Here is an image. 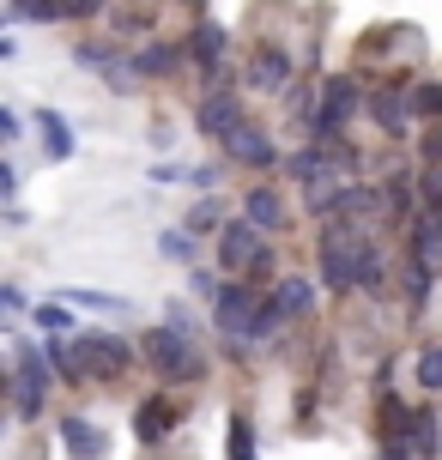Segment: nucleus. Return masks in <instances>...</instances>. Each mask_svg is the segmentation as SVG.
<instances>
[{"label":"nucleus","mask_w":442,"mask_h":460,"mask_svg":"<svg viewBox=\"0 0 442 460\" xmlns=\"http://www.w3.org/2000/svg\"><path fill=\"white\" fill-rule=\"evenodd\" d=\"M388 225H364V218H327L315 225V279L333 303H351L358 297V273H364V249Z\"/></svg>","instance_id":"nucleus-1"},{"label":"nucleus","mask_w":442,"mask_h":460,"mask_svg":"<svg viewBox=\"0 0 442 460\" xmlns=\"http://www.w3.org/2000/svg\"><path fill=\"white\" fill-rule=\"evenodd\" d=\"M134 340H140V364H146V376H152V388H176V394L207 388L212 364H207V351H200V340L176 333L170 322L140 327Z\"/></svg>","instance_id":"nucleus-2"},{"label":"nucleus","mask_w":442,"mask_h":460,"mask_svg":"<svg viewBox=\"0 0 442 460\" xmlns=\"http://www.w3.org/2000/svg\"><path fill=\"white\" fill-rule=\"evenodd\" d=\"M212 267H218L225 279H249V285H261V291H273V279L285 273L279 236H267L261 225H249V218L236 212L231 225L212 236Z\"/></svg>","instance_id":"nucleus-3"},{"label":"nucleus","mask_w":442,"mask_h":460,"mask_svg":"<svg viewBox=\"0 0 442 460\" xmlns=\"http://www.w3.org/2000/svg\"><path fill=\"white\" fill-rule=\"evenodd\" d=\"M31 327V322H24ZM24 327H6V340H13V376H6V400H13V418L19 424H37L49 412V394L61 388L55 382V364H49L43 340H31Z\"/></svg>","instance_id":"nucleus-4"},{"label":"nucleus","mask_w":442,"mask_h":460,"mask_svg":"<svg viewBox=\"0 0 442 460\" xmlns=\"http://www.w3.org/2000/svg\"><path fill=\"white\" fill-rule=\"evenodd\" d=\"M261 285H249V279H225V291H218V303H212V333H218V345H225V358L231 364H249L261 345H255V315H261Z\"/></svg>","instance_id":"nucleus-5"},{"label":"nucleus","mask_w":442,"mask_h":460,"mask_svg":"<svg viewBox=\"0 0 442 460\" xmlns=\"http://www.w3.org/2000/svg\"><path fill=\"white\" fill-rule=\"evenodd\" d=\"M412 79H419L412 67H394V73H382V79H370L364 121L382 134V146H412V139H419V115H412Z\"/></svg>","instance_id":"nucleus-6"},{"label":"nucleus","mask_w":442,"mask_h":460,"mask_svg":"<svg viewBox=\"0 0 442 460\" xmlns=\"http://www.w3.org/2000/svg\"><path fill=\"white\" fill-rule=\"evenodd\" d=\"M303 79V55L285 37H255L243 49V92L261 97V103H279L291 85Z\"/></svg>","instance_id":"nucleus-7"},{"label":"nucleus","mask_w":442,"mask_h":460,"mask_svg":"<svg viewBox=\"0 0 442 460\" xmlns=\"http://www.w3.org/2000/svg\"><path fill=\"white\" fill-rule=\"evenodd\" d=\"M364 103H370V79L358 67L322 73V110H315V134L309 139H346L364 121Z\"/></svg>","instance_id":"nucleus-8"},{"label":"nucleus","mask_w":442,"mask_h":460,"mask_svg":"<svg viewBox=\"0 0 442 460\" xmlns=\"http://www.w3.org/2000/svg\"><path fill=\"white\" fill-rule=\"evenodd\" d=\"M188 121H194V134H200V139L225 146V139L249 121V92H243V79L200 85V92H194V103H188Z\"/></svg>","instance_id":"nucleus-9"},{"label":"nucleus","mask_w":442,"mask_h":460,"mask_svg":"<svg viewBox=\"0 0 442 460\" xmlns=\"http://www.w3.org/2000/svg\"><path fill=\"white\" fill-rule=\"evenodd\" d=\"M79 340V351H85V364H92V382L97 388H121L140 364V340H128V333H116V327H85V333H73Z\"/></svg>","instance_id":"nucleus-10"},{"label":"nucleus","mask_w":442,"mask_h":460,"mask_svg":"<svg viewBox=\"0 0 442 460\" xmlns=\"http://www.w3.org/2000/svg\"><path fill=\"white\" fill-rule=\"evenodd\" d=\"M218 158L231 164V170H243V176H279V164H285L279 128H267L261 115H249V121L218 146Z\"/></svg>","instance_id":"nucleus-11"},{"label":"nucleus","mask_w":442,"mask_h":460,"mask_svg":"<svg viewBox=\"0 0 442 460\" xmlns=\"http://www.w3.org/2000/svg\"><path fill=\"white\" fill-rule=\"evenodd\" d=\"M182 418H188V400L176 388H146L134 400V442L140 448H164V442L182 430Z\"/></svg>","instance_id":"nucleus-12"},{"label":"nucleus","mask_w":442,"mask_h":460,"mask_svg":"<svg viewBox=\"0 0 442 460\" xmlns=\"http://www.w3.org/2000/svg\"><path fill=\"white\" fill-rule=\"evenodd\" d=\"M182 49H188V73H194V85L212 79V73H225L236 61V37H231V24H218V19H188Z\"/></svg>","instance_id":"nucleus-13"},{"label":"nucleus","mask_w":442,"mask_h":460,"mask_svg":"<svg viewBox=\"0 0 442 460\" xmlns=\"http://www.w3.org/2000/svg\"><path fill=\"white\" fill-rule=\"evenodd\" d=\"M236 212L249 218V225H261L267 236H291V194H285L279 176H255V182H243V200H236Z\"/></svg>","instance_id":"nucleus-14"},{"label":"nucleus","mask_w":442,"mask_h":460,"mask_svg":"<svg viewBox=\"0 0 442 460\" xmlns=\"http://www.w3.org/2000/svg\"><path fill=\"white\" fill-rule=\"evenodd\" d=\"M128 61L140 67V79L146 85H170V79H182L188 73V49H182V31L176 37H140V43L128 49Z\"/></svg>","instance_id":"nucleus-15"},{"label":"nucleus","mask_w":442,"mask_h":460,"mask_svg":"<svg viewBox=\"0 0 442 460\" xmlns=\"http://www.w3.org/2000/svg\"><path fill=\"white\" fill-rule=\"evenodd\" d=\"M273 297H279V309L291 315V327H315V322H322L327 291H322V279H315V273H303V267H285V273L273 279Z\"/></svg>","instance_id":"nucleus-16"},{"label":"nucleus","mask_w":442,"mask_h":460,"mask_svg":"<svg viewBox=\"0 0 442 460\" xmlns=\"http://www.w3.org/2000/svg\"><path fill=\"white\" fill-rule=\"evenodd\" d=\"M437 279H442L437 261H424V254H412L400 243V303H406L412 322H424V309L437 303Z\"/></svg>","instance_id":"nucleus-17"},{"label":"nucleus","mask_w":442,"mask_h":460,"mask_svg":"<svg viewBox=\"0 0 442 460\" xmlns=\"http://www.w3.org/2000/svg\"><path fill=\"white\" fill-rule=\"evenodd\" d=\"M55 442L67 460H110V430L85 412H61L55 418Z\"/></svg>","instance_id":"nucleus-18"},{"label":"nucleus","mask_w":442,"mask_h":460,"mask_svg":"<svg viewBox=\"0 0 442 460\" xmlns=\"http://www.w3.org/2000/svg\"><path fill=\"white\" fill-rule=\"evenodd\" d=\"M31 128H37V139H43V158L49 164H67L73 152H79V134H73V121L61 110H37V115H31Z\"/></svg>","instance_id":"nucleus-19"},{"label":"nucleus","mask_w":442,"mask_h":460,"mask_svg":"<svg viewBox=\"0 0 442 460\" xmlns=\"http://www.w3.org/2000/svg\"><path fill=\"white\" fill-rule=\"evenodd\" d=\"M31 327H37V340H73V333H85L79 327V309L67 297H43L31 309Z\"/></svg>","instance_id":"nucleus-20"},{"label":"nucleus","mask_w":442,"mask_h":460,"mask_svg":"<svg viewBox=\"0 0 442 460\" xmlns=\"http://www.w3.org/2000/svg\"><path fill=\"white\" fill-rule=\"evenodd\" d=\"M400 243H406L412 254H424V261H437V267H442V212L419 207V218L400 230Z\"/></svg>","instance_id":"nucleus-21"},{"label":"nucleus","mask_w":442,"mask_h":460,"mask_svg":"<svg viewBox=\"0 0 442 460\" xmlns=\"http://www.w3.org/2000/svg\"><path fill=\"white\" fill-rule=\"evenodd\" d=\"M412 388L424 400L442 394V340H419V351H412Z\"/></svg>","instance_id":"nucleus-22"},{"label":"nucleus","mask_w":442,"mask_h":460,"mask_svg":"<svg viewBox=\"0 0 442 460\" xmlns=\"http://www.w3.org/2000/svg\"><path fill=\"white\" fill-rule=\"evenodd\" d=\"M231 218H236V207H225L218 194H200V200L188 207V218H182V225L194 230V236H218V230L231 225Z\"/></svg>","instance_id":"nucleus-23"},{"label":"nucleus","mask_w":442,"mask_h":460,"mask_svg":"<svg viewBox=\"0 0 442 460\" xmlns=\"http://www.w3.org/2000/svg\"><path fill=\"white\" fill-rule=\"evenodd\" d=\"M158 254L164 261H176V267H200V236H194V230L188 225H170V230H158Z\"/></svg>","instance_id":"nucleus-24"},{"label":"nucleus","mask_w":442,"mask_h":460,"mask_svg":"<svg viewBox=\"0 0 442 460\" xmlns=\"http://www.w3.org/2000/svg\"><path fill=\"white\" fill-rule=\"evenodd\" d=\"M225 455H231V460H255V455H261V430H255V418L243 412V406L231 412V430H225Z\"/></svg>","instance_id":"nucleus-25"},{"label":"nucleus","mask_w":442,"mask_h":460,"mask_svg":"<svg viewBox=\"0 0 442 460\" xmlns=\"http://www.w3.org/2000/svg\"><path fill=\"white\" fill-rule=\"evenodd\" d=\"M73 61L85 73H110L121 61V49H116V37H79V43H73Z\"/></svg>","instance_id":"nucleus-26"},{"label":"nucleus","mask_w":442,"mask_h":460,"mask_svg":"<svg viewBox=\"0 0 442 460\" xmlns=\"http://www.w3.org/2000/svg\"><path fill=\"white\" fill-rule=\"evenodd\" d=\"M412 115H419V128L442 121V73H419L412 79Z\"/></svg>","instance_id":"nucleus-27"},{"label":"nucleus","mask_w":442,"mask_h":460,"mask_svg":"<svg viewBox=\"0 0 442 460\" xmlns=\"http://www.w3.org/2000/svg\"><path fill=\"white\" fill-rule=\"evenodd\" d=\"M285 333H291V315H285V309H279V297L267 291V297H261V315H255V345L267 351V345H279Z\"/></svg>","instance_id":"nucleus-28"},{"label":"nucleus","mask_w":442,"mask_h":460,"mask_svg":"<svg viewBox=\"0 0 442 460\" xmlns=\"http://www.w3.org/2000/svg\"><path fill=\"white\" fill-rule=\"evenodd\" d=\"M412 448H419V460H437L442 455V418H437L430 400H424L419 418H412Z\"/></svg>","instance_id":"nucleus-29"},{"label":"nucleus","mask_w":442,"mask_h":460,"mask_svg":"<svg viewBox=\"0 0 442 460\" xmlns=\"http://www.w3.org/2000/svg\"><path fill=\"white\" fill-rule=\"evenodd\" d=\"M61 297H67L73 309H92V315H134V303L116 297V291H85V285H73V291H61Z\"/></svg>","instance_id":"nucleus-30"},{"label":"nucleus","mask_w":442,"mask_h":460,"mask_svg":"<svg viewBox=\"0 0 442 460\" xmlns=\"http://www.w3.org/2000/svg\"><path fill=\"white\" fill-rule=\"evenodd\" d=\"M6 24H67L61 0H6Z\"/></svg>","instance_id":"nucleus-31"},{"label":"nucleus","mask_w":442,"mask_h":460,"mask_svg":"<svg viewBox=\"0 0 442 460\" xmlns=\"http://www.w3.org/2000/svg\"><path fill=\"white\" fill-rule=\"evenodd\" d=\"M188 297H200L212 309V303H218V291H225V273H218V267H188Z\"/></svg>","instance_id":"nucleus-32"},{"label":"nucleus","mask_w":442,"mask_h":460,"mask_svg":"<svg viewBox=\"0 0 442 460\" xmlns=\"http://www.w3.org/2000/svg\"><path fill=\"white\" fill-rule=\"evenodd\" d=\"M103 85H110V97H140V85H146V79H140V67H134V61L121 55L116 67L103 73Z\"/></svg>","instance_id":"nucleus-33"},{"label":"nucleus","mask_w":442,"mask_h":460,"mask_svg":"<svg viewBox=\"0 0 442 460\" xmlns=\"http://www.w3.org/2000/svg\"><path fill=\"white\" fill-rule=\"evenodd\" d=\"M110 6H116V0H61V19L67 24H97V19H110Z\"/></svg>","instance_id":"nucleus-34"},{"label":"nucleus","mask_w":442,"mask_h":460,"mask_svg":"<svg viewBox=\"0 0 442 460\" xmlns=\"http://www.w3.org/2000/svg\"><path fill=\"white\" fill-rule=\"evenodd\" d=\"M412 158H419V164H442V121L419 128V139H412Z\"/></svg>","instance_id":"nucleus-35"},{"label":"nucleus","mask_w":442,"mask_h":460,"mask_svg":"<svg viewBox=\"0 0 442 460\" xmlns=\"http://www.w3.org/2000/svg\"><path fill=\"white\" fill-rule=\"evenodd\" d=\"M0 303H6V315H13V327H24V322H31V309H37V303L24 297V285H0Z\"/></svg>","instance_id":"nucleus-36"},{"label":"nucleus","mask_w":442,"mask_h":460,"mask_svg":"<svg viewBox=\"0 0 442 460\" xmlns=\"http://www.w3.org/2000/svg\"><path fill=\"white\" fill-rule=\"evenodd\" d=\"M146 182H158V188H188V164H152V170H146Z\"/></svg>","instance_id":"nucleus-37"},{"label":"nucleus","mask_w":442,"mask_h":460,"mask_svg":"<svg viewBox=\"0 0 442 460\" xmlns=\"http://www.w3.org/2000/svg\"><path fill=\"white\" fill-rule=\"evenodd\" d=\"M164 322L176 327V333H188V340H200V333H207V327H200L194 315H188V303H170V309H164Z\"/></svg>","instance_id":"nucleus-38"},{"label":"nucleus","mask_w":442,"mask_h":460,"mask_svg":"<svg viewBox=\"0 0 442 460\" xmlns=\"http://www.w3.org/2000/svg\"><path fill=\"white\" fill-rule=\"evenodd\" d=\"M0 139H6V146H19V139H24V115L19 110H0Z\"/></svg>","instance_id":"nucleus-39"},{"label":"nucleus","mask_w":442,"mask_h":460,"mask_svg":"<svg viewBox=\"0 0 442 460\" xmlns=\"http://www.w3.org/2000/svg\"><path fill=\"white\" fill-rule=\"evenodd\" d=\"M0 200L19 207V170H13V164H0Z\"/></svg>","instance_id":"nucleus-40"},{"label":"nucleus","mask_w":442,"mask_h":460,"mask_svg":"<svg viewBox=\"0 0 442 460\" xmlns=\"http://www.w3.org/2000/svg\"><path fill=\"white\" fill-rule=\"evenodd\" d=\"M176 6H200V0H176Z\"/></svg>","instance_id":"nucleus-41"}]
</instances>
